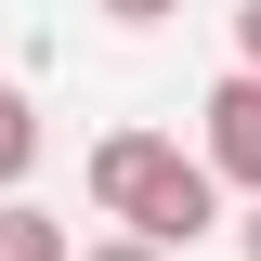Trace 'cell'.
Returning a JSON list of instances; mask_svg holds the SVG:
<instances>
[{"instance_id": "3", "label": "cell", "mask_w": 261, "mask_h": 261, "mask_svg": "<svg viewBox=\"0 0 261 261\" xmlns=\"http://www.w3.org/2000/svg\"><path fill=\"white\" fill-rule=\"evenodd\" d=\"M170 157V130H105L92 144V170H79V183H92V209L105 222H130V196H144V170Z\"/></svg>"}, {"instance_id": "2", "label": "cell", "mask_w": 261, "mask_h": 261, "mask_svg": "<svg viewBox=\"0 0 261 261\" xmlns=\"http://www.w3.org/2000/svg\"><path fill=\"white\" fill-rule=\"evenodd\" d=\"M196 157H209L222 196H261V79H248V65L209 79V105H196Z\"/></svg>"}, {"instance_id": "7", "label": "cell", "mask_w": 261, "mask_h": 261, "mask_svg": "<svg viewBox=\"0 0 261 261\" xmlns=\"http://www.w3.org/2000/svg\"><path fill=\"white\" fill-rule=\"evenodd\" d=\"M79 261H170V248H144V235H79Z\"/></svg>"}, {"instance_id": "4", "label": "cell", "mask_w": 261, "mask_h": 261, "mask_svg": "<svg viewBox=\"0 0 261 261\" xmlns=\"http://www.w3.org/2000/svg\"><path fill=\"white\" fill-rule=\"evenodd\" d=\"M27 170H39V105L13 92V79H0V209L27 196Z\"/></svg>"}, {"instance_id": "1", "label": "cell", "mask_w": 261, "mask_h": 261, "mask_svg": "<svg viewBox=\"0 0 261 261\" xmlns=\"http://www.w3.org/2000/svg\"><path fill=\"white\" fill-rule=\"evenodd\" d=\"M105 235H144V248H170V261H183L196 235H222V183H209V157L170 144V157L144 170V196H130V222H105Z\"/></svg>"}, {"instance_id": "8", "label": "cell", "mask_w": 261, "mask_h": 261, "mask_svg": "<svg viewBox=\"0 0 261 261\" xmlns=\"http://www.w3.org/2000/svg\"><path fill=\"white\" fill-rule=\"evenodd\" d=\"M235 65L261 79V0H235Z\"/></svg>"}, {"instance_id": "5", "label": "cell", "mask_w": 261, "mask_h": 261, "mask_svg": "<svg viewBox=\"0 0 261 261\" xmlns=\"http://www.w3.org/2000/svg\"><path fill=\"white\" fill-rule=\"evenodd\" d=\"M0 261H79V235H65L39 196H13V209H0Z\"/></svg>"}, {"instance_id": "9", "label": "cell", "mask_w": 261, "mask_h": 261, "mask_svg": "<svg viewBox=\"0 0 261 261\" xmlns=\"http://www.w3.org/2000/svg\"><path fill=\"white\" fill-rule=\"evenodd\" d=\"M222 235H235V261H261V196H248V209H235Z\"/></svg>"}, {"instance_id": "6", "label": "cell", "mask_w": 261, "mask_h": 261, "mask_svg": "<svg viewBox=\"0 0 261 261\" xmlns=\"http://www.w3.org/2000/svg\"><path fill=\"white\" fill-rule=\"evenodd\" d=\"M92 13H105V27H130V39H144V27H170L183 0H92Z\"/></svg>"}]
</instances>
